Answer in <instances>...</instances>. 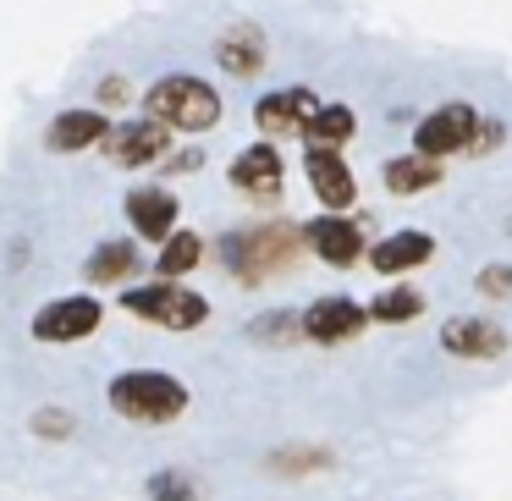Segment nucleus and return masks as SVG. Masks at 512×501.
I'll use <instances>...</instances> for the list:
<instances>
[{"label":"nucleus","mask_w":512,"mask_h":501,"mask_svg":"<svg viewBox=\"0 0 512 501\" xmlns=\"http://www.w3.org/2000/svg\"><path fill=\"white\" fill-rule=\"evenodd\" d=\"M111 408L133 424H171L188 408V386L160 369H127L111 380Z\"/></svg>","instance_id":"1"},{"label":"nucleus","mask_w":512,"mask_h":501,"mask_svg":"<svg viewBox=\"0 0 512 501\" xmlns=\"http://www.w3.org/2000/svg\"><path fill=\"white\" fill-rule=\"evenodd\" d=\"M149 116L166 127H182V133H204V127L221 122V100L199 78H160L149 89Z\"/></svg>","instance_id":"2"},{"label":"nucleus","mask_w":512,"mask_h":501,"mask_svg":"<svg viewBox=\"0 0 512 501\" xmlns=\"http://www.w3.org/2000/svg\"><path fill=\"white\" fill-rule=\"evenodd\" d=\"M298 248H303V237L292 232V226H254V232H243V237H226V259H232V270L243 281L287 270L292 259H298Z\"/></svg>","instance_id":"3"},{"label":"nucleus","mask_w":512,"mask_h":501,"mask_svg":"<svg viewBox=\"0 0 512 501\" xmlns=\"http://www.w3.org/2000/svg\"><path fill=\"white\" fill-rule=\"evenodd\" d=\"M122 309L133 314V320L166 325V331H193V325L210 320V303H204L199 292L171 287V281H160V287H138V292H127Z\"/></svg>","instance_id":"4"},{"label":"nucleus","mask_w":512,"mask_h":501,"mask_svg":"<svg viewBox=\"0 0 512 501\" xmlns=\"http://www.w3.org/2000/svg\"><path fill=\"white\" fill-rule=\"evenodd\" d=\"M100 331V303L94 298H56L34 314V336L39 342H83Z\"/></svg>","instance_id":"5"},{"label":"nucleus","mask_w":512,"mask_h":501,"mask_svg":"<svg viewBox=\"0 0 512 501\" xmlns=\"http://www.w3.org/2000/svg\"><path fill=\"white\" fill-rule=\"evenodd\" d=\"M479 138V116L468 105H441V111L424 116L419 127V155H457V149H474Z\"/></svg>","instance_id":"6"},{"label":"nucleus","mask_w":512,"mask_h":501,"mask_svg":"<svg viewBox=\"0 0 512 501\" xmlns=\"http://www.w3.org/2000/svg\"><path fill=\"white\" fill-rule=\"evenodd\" d=\"M369 320H375V314L358 309L353 298H320L309 314H303V336L320 342V347H336V342H353Z\"/></svg>","instance_id":"7"},{"label":"nucleus","mask_w":512,"mask_h":501,"mask_svg":"<svg viewBox=\"0 0 512 501\" xmlns=\"http://www.w3.org/2000/svg\"><path fill=\"white\" fill-rule=\"evenodd\" d=\"M325 105L314 100L309 89H287V94H270V100H259V127L265 133H309L314 116H320Z\"/></svg>","instance_id":"8"},{"label":"nucleus","mask_w":512,"mask_h":501,"mask_svg":"<svg viewBox=\"0 0 512 501\" xmlns=\"http://www.w3.org/2000/svg\"><path fill=\"white\" fill-rule=\"evenodd\" d=\"M166 122H133V127H111V138H105V155L116 160V166H149V160L166 155V133H160Z\"/></svg>","instance_id":"9"},{"label":"nucleus","mask_w":512,"mask_h":501,"mask_svg":"<svg viewBox=\"0 0 512 501\" xmlns=\"http://www.w3.org/2000/svg\"><path fill=\"white\" fill-rule=\"evenodd\" d=\"M441 347L457 358H501L507 353V331L490 320H446L441 325Z\"/></svg>","instance_id":"10"},{"label":"nucleus","mask_w":512,"mask_h":501,"mask_svg":"<svg viewBox=\"0 0 512 501\" xmlns=\"http://www.w3.org/2000/svg\"><path fill=\"white\" fill-rule=\"evenodd\" d=\"M232 182L243 193H254V199H270V193H281V155L270 144H254L243 149V155L232 160Z\"/></svg>","instance_id":"11"},{"label":"nucleus","mask_w":512,"mask_h":501,"mask_svg":"<svg viewBox=\"0 0 512 501\" xmlns=\"http://www.w3.org/2000/svg\"><path fill=\"white\" fill-rule=\"evenodd\" d=\"M127 221L138 226L144 237H171V221H177V199L166 188H133L127 193Z\"/></svg>","instance_id":"12"},{"label":"nucleus","mask_w":512,"mask_h":501,"mask_svg":"<svg viewBox=\"0 0 512 501\" xmlns=\"http://www.w3.org/2000/svg\"><path fill=\"white\" fill-rule=\"evenodd\" d=\"M309 243L325 265H353V259L364 254V232H358L353 221H336V215H325V221L309 226Z\"/></svg>","instance_id":"13"},{"label":"nucleus","mask_w":512,"mask_h":501,"mask_svg":"<svg viewBox=\"0 0 512 501\" xmlns=\"http://www.w3.org/2000/svg\"><path fill=\"white\" fill-rule=\"evenodd\" d=\"M309 182L314 193L325 199V210H347L353 204V177H347V166L336 160V149H309Z\"/></svg>","instance_id":"14"},{"label":"nucleus","mask_w":512,"mask_h":501,"mask_svg":"<svg viewBox=\"0 0 512 501\" xmlns=\"http://www.w3.org/2000/svg\"><path fill=\"white\" fill-rule=\"evenodd\" d=\"M430 254H435V243L424 232H397V237H386V243H375L369 265H375L380 276H402V270H419Z\"/></svg>","instance_id":"15"},{"label":"nucleus","mask_w":512,"mask_h":501,"mask_svg":"<svg viewBox=\"0 0 512 501\" xmlns=\"http://www.w3.org/2000/svg\"><path fill=\"white\" fill-rule=\"evenodd\" d=\"M105 138H111V127H105V116L100 111H67V116H56V122H50V138L45 144L50 149H89V144H105Z\"/></svg>","instance_id":"16"},{"label":"nucleus","mask_w":512,"mask_h":501,"mask_svg":"<svg viewBox=\"0 0 512 501\" xmlns=\"http://www.w3.org/2000/svg\"><path fill=\"white\" fill-rule=\"evenodd\" d=\"M215 56H221L226 72H237V78H254L259 67H265V39H259V28H232V34H221V45H215Z\"/></svg>","instance_id":"17"},{"label":"nucleus","mask_w":512,"mask_h":501,"mask_svg":"<svg viewBox=\"0 0 512 501\" xmlns=\"http://www.w3.org/2000/svg\"><path fill=\"white\" fill-rule=\"evenodd\" d=\"M83 270H89L94 287H105V281H127L138 270V248L133 243H105V248H94V259Z\"/></svg>","instance_id":"18"},{"label":"nucleus","mask_w":512,"mask_h":501,"mask_svg":"<svg viewBox=\"0 0 512 501\" xmlns=\"http://www.w3.org/2000/svg\"><path fill=\"white\" fill-rule=\"evenodd\" d=\"M441 182V166H435L430 155H419V160H391L386 166V188L391 193H424V188H435Z\"/></svg>","instance_id":"19"},{"label":"nucleus","mask_w":512,"mask_h":501,"mask_svg":"<svg viewBox=\"0 0 512 501\" xmlns=\"http://www.w3.org/2000/svg\"><path fill=\"white\" fill-rule=\"evenodd\" d=\"M303 138H309L314 149H342L347 138H353V111H347V105H325Z\"/></svg>","instance_id":"20"},{"label":"nucleus","mask_w":512,"mask_h":501,"mask_svg":"<svg viewBox=\"0 0 512 501\" xmlns=\"http://www.w3.org/2000/svg\"><path fill=\"white\" fill-rule=\"evenodd\" d=\"M199 259H204V243H199V237H193V232H171L166 248H160V276L177 281V276H188Z\"/></svg>","instance_id":"21"},{"label":"nucleus","mask_w":512,"mask_h":501,"mask_svg":"<svg viewBox=\"0 0 512 501\" xmlns=\"http://www.w3.org/2000/svg\"><path fill=\"white\" fill-rule=\"evenodd\" d=\"M419 309H424V298L413 287H391V292H380L375 303H369V314H375L380 325H402V320H419Z\"/></svg>","instance_id":"22"},{"label":"nucleus","mask_w":512,"mask_h":501,"mask_svg":"<svg viewBox=\"0 0 512 501\" xmlns=\"http://www.w3.org/2000/svg\"><path fill=\"white\" fill-rule=\"evenodd\" d=\"M149 496L155 501H193V485L182 474H160L155 485H149Z\"/></svg>","instance_id":"23"},{"label":"nucleus","mask_w":512,"mask_h":501,"mask_svg":"<svg viewBox=\"0 0 512 501\" xmlns=\"http://www.w3.org/2000/svg\"><path fill=\"white\" fill-rule=\"evenodd\" d=\"M34 435H45V441H56V435H72V413H56V408H45L34 419Z\"/></svg>","instance_id":"24"},{"label":"nucleus","mask_w":512,"mask_h":501,"mask_svg":"<svg viewBox=\"0 0 512 501\" xmlns=\"http://www.w3.org/2000/svg\"><path fill=\"white\" fill-rule=\"evenodd\" d=\"M479 292H490V298H507V292H512V270H485V276H479Z\"/></svg>","instance_id":"25"},{"label":"nucleus","mask_w":512,"mask_h":501,"mask_svg":"<svg viewBox=\"0 0 512 501\" xmlns=\"http://www.w3.org/2000/svg\"><path fill=\"white\" fill-rule=\"evenodd\" d=\"M100 100H105V105H122V100H127V83H122V78L100 83Z\"/></svg>","instance_id":"26"}]
</instances>
